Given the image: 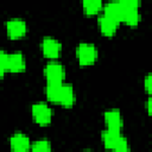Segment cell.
Instances as JSON below:
<instances>
[{
	"instance_id": "16",
	"label": "cell",
	"mask_w": 152,
	"mask_h": 152,
	"mask_svg": "<svg viewBox=\"0 0 152 152\" xmlns=\"http://www.w3.org/2000/svg\"><path fill=\"white\" fill-rule=\"evenodd\" d=\"M34 152H46L51 151V144L49 140H37L31 145V148Z\"/></svg>"
},
{
	"instance_id": "17",
	"label": "cell",
	"mask_w": 152,
	"mask_h": 152,
	"mask_svg": "<svg viewBox=\"0 0 152 152\" xmlns=\"http://www.w3.org/2000/svg\"><path fill=\"white\" fill-rule=\"evenodd\" d=\"M7 64H8V53H6L4 50H0V69L5 72L7 71Z\"/></svg>"
},
{
	"instance_id": "8",
	"label": "cell",
	"mask_w": 152,
	"mask_h": 152,
	"mask_svg": "<svg viewBox=\"0 0 152 152\" xmlns=\"http://www.w3.org/2000/svg\"><path fill=\"white\" fill-rule=\"evenodd\" d=\"M104 121L107 124V129L112 131H118L120 132L122 128V116L119 109H109L104 112Z\"/></svg>"
},
{
	"instance_id": "14",
	"label": "cell",
	"mask_w": 152,
	"mask_h": 152,
	"mask_svg": "<svg viewBox=\"0 0 152 152\" xmlns=\"http://www.w3.org/2000/svg\"><path fill=\"white\" fill-rule=\"evenodd\" d=\"M62 84H63V82H61V83H48V86L45 88V95H46L48 100H50L51 102L59 103Z\"/></svg>"
},
{
	"instance_id": "1",
	"label": "cell",
	"mask_w": 152,
	"mask_h": 152,
	"mask_svg": "<svg viewBox=\"0 0 152 152\" xmlns=\"http://www.w3.org/2000/svg\"><path fill=\"white\" fill-rule=\"evenodd\" d=\"M102 142L106 148L108 150H114L118 152H127L129 151L128 141L126 138L121 135L120 132L118 131H112V129H106L101 134Z\"/></svg>"
},
{
	"instance_id": "2",
	"label": "cell",
	"mask_w": 152,
	"mask_h": 152,
	"mask_svg": "<svg viewBox=\"0 0 152 152\" xmlns=\"http://www.w3.org/2000/svg\"><path fill=\"white\" fill-rule=\"evenodd\" d=\"M77 58L80 65L82 66H87L95 63L97 58L96 46L91 43H81L77 48Z\"/></svg>"
},
{
	"instance_id": "12",
	"label": "cell",
	"mask_w": 152,
	"mask_h": 152,
	"mask_svg": "<svg viewBox=\"0 0 152 152\" xmlns=\"http://www.w3.org/2000/svg\"><path fill=\"white\" fill-rule=\"evenodd\" d=\"M74 102H75V93H74L72 86L68 84V83H63L62 84V90H61L59 103L63 107L70 108V107H72Z\"/></svg>"
},
{
	"instance_id": "19",
	"label": "cell",
	"mask_w": 152,
	"mask_h": 152,
	"mask_svg": "<svg viewBox=\"0 0 152 152\" xmlns=\"http://www.w3.org/2000/svg\"><path fill=\"white\" fill-rule=\"evenodd\" d=\"M144 87H145V90H146L148 94H151V75H150V74L146 76V78H145V81H144Z\"/></svg>"
},
{
	"instance_id": "21",
	"label": "cell",
	"mask_w": 152,
	"mask_h": 152,
	"mask_svg": "<svg viewBox=\"0 0 152 152\" xmlns=\"http://www.w3.org/2000/svg\"><path fill=\"white\" fill-rule=\"evenodd\" d=\"M4 74H5V71H4V70H1V69H0V78H1V77H2V76H4Z\"/></svg>"
},
{
	"instance_id": "18",
	"label": "cell",
	"mask_w": 152,
	"mask_h": 152,
	"mask_svg": "<svg viewBox=\"0 0 152 152\" xmlns=\"http://www.w3.org/2000/svg\"><path fill=\"white\" fill-rule=\"evenodd\" d=\"M125 7H133V8H139L140 6V0H119Z\"/></svg>"
},
{
	"instance_id": "7",
	"label": "cell",
	"mask_w": 152,
	"mask_h": 152,
	"mask_svg": "<svg viewBox=\"0 0 152 152\" xmlns=\"http://www.w3.org/2000/svg\"><path fill=\"white\" fill-rule=\"evenodd\" d=\"M124 11L125 6L119 1V0H109L104 5V13L107 17L112 18L116 23H122V17H124Z\"/></svg>"
},
{
	"instance_id": "13",
	"label": "cell",
	"mask_w": 152,
	"mask_h": 152,
	"mask_svg": "<svg viewBox=\"0 0 152 152\" xmlns=\"http://www.w3.org/2000/svg\"><path fill=\"white\" fill-rule=\"evenodd\" d=\"M122 21L126 23L129 26H137L139 24V21H140L139 10L138 8H133V7H125Z\"/></svg>"
},
{
	"instance_id": "6",
	"label": "cell",
	"mask_w": 152,
	"mask_h": 152,
	"mask_svg": "<svg viewBox=\"0 0 152 152\" xmlns=\"http://www.w3.org/2000/svg\"><path fill=\"white\" fill-rule=\"evenodd\" d=\"M42 51L46 58L55 59L61 55L62 44L52 37H45L42 40Z\"/></svg>"
},
{
	"instance_id": "9",
	"label": "cell",
	"mask_w": 152,
	"mask_h": 152,
	"mask_svg": "<svg viewBox=\"0 0 152 152\" xmlns=\"http://www.w3.org/2000/svg\"><path fill=\"white\" fill-rule=\"evenodd\" d=\"M26 68V61L21 52H13L8 55L7 71L11 72H21Z\"/></svg>"
},
{
	"instance_id": "20",
	"label": "cell",
	"mask_w": 152,
	"mask_h": 152,
	"mask_svg": "<svg viewBox=\"0 0 152 152\" xmlns=\"http://www.w3.org/2000/svg\"><path fill=\"white\" fill-rule=\"evenodd\" d=\"M147 112H148V114L151 113V99H148V101H147Z\"/></svg>"
},
{
	"instance_id": "10",
	"label": "cell",
	"mask_w": 152,
	"mask_h": 152,
	"mask_svg": "<svg viewBox=\"0 0 152 152\" xmlns=\"http://www.w3.org/2000/svg\"><path fill=\"white\" fill-rule=\"evenodd\" d=\"M10 145L11 148L17 152H25L31 148L30 139L23 133H14L10 138Z\"/></svg>"
},
{
	"instance_id": "3",
	"label": "cell",
	"mask_w": 152,
	"mask_h": 152,
	"mask_svg": "<svg viewBox=\"0 0 152 152\" xmlns=\"http://www.w3.org/2000/svg\"><path fill=\"white\" fill-rule=\"evenodd\" d=\"M32 116H33V120L40 125V126H48L50 122H51V119H52V110L51 108L44 103V102H38V103H34L32 106Z\"/></svg>"
},
{
	"instance_id": "11",
	"label": "cell",
	"mask_w": 152,
	"mask_h": 152,
	"mask_svg": "<svg viewBox=\"0 0 152 152\" xmlns=\"http://www.w3.org/2000/svg\"><path fill=\"white\" fill-rule=\"evenodd\" d=\"M118 26H119V23H116L112 18L107 17L106 14H102L99 18V27L103 36H107V37L114 36L118 30Z\"/></svg>"
},
{
	"instance_id": "4",
	"label": "cell",
	"mask_w": 152,
	"mask_h": 152,
	"mask_svg": "<svg viewBox=\"0 0 152 152\" xmlns=\"http://www.w3.org/2000/svg\"><path fill=\"white\" fill-rule=\"evenodd\" d=\"M44 76L48 83H61L65 77V69L58 62H50L44 68Z\"/></svg>"
},
{
	"instance_id": "5",
	"label": "cell",
	"mask_w": 152,
	"mask_h": 152,
	"mask_svg": "<svg viewBox=\"0 0 152 152\" xmlns=\"http://www.w3.org/2000/svg\"><path fill=\"white\" fill-rule=\"evenodd\" d=\"M6 31H7V36L11 39H19L26 34L27 25L25 20L14 18L6 23Z\"/></svg>"
},
{
	"instance_id": "15",
	"label": "cell",
	"mask_w": 152,
	"mask_h": 152,
	"mask_svg": "<svg viewBox=\"0 0 152 152\" xmlns=\"http://www.w3.org/2000/svg\"><path fill=\"white\" fill-rule=\"evenodd\" d=\"M103 1L102 0H82V7L86 14L94 15L99 13V11L102 8Z\"/></svg>"
}]
</instances>
